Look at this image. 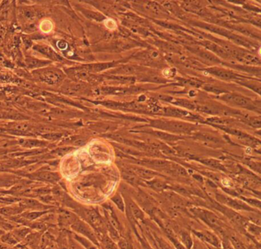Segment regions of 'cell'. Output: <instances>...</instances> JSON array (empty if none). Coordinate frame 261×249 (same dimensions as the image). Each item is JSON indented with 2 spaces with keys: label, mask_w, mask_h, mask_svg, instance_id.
I'll use <instances>...</instances> for the list:
<instances>
[{
  "label": "cell",
  "mask_w": 261,
  "mask_h": 249,
  "mask_svg": "<svg viewBox=\"0 0 261 249\" xmlns=\"http://www.w3.org/2000/svg\"><path fill=\"white\" fill-rule=\"evenodd\" d=\"M224 100L227 101L232 102L237 105L241 106V107H248L250 104V100L243 96L237 95H226L223 97Z\"/></svg>",
  "instance_id": "obj_1"
},
{
  "label": "cell",
  "mask_w": 261,
  "mask_h": 249,
  "mask_svg": "<svg viewBox=\"0 0 261 249\" xmlns=\"http://www.w3.org/2000/svg\"><path fill=\"white\" fill-rule=\"evenodd\" d=\"M202 219H204L205 222H207L210 225L213 226L214 228L221 229V222L213 214L209 213V212H205L204 214H202Z\"/></svg>",
  "instance_id": "obj_2"
},
{
  "label": "cell",
  "mask_w": 261,
  "mask_h": 249,
  "mask_svg": "<svg viewBox=\"0 0 261 249\" xmlns=\"http://www.w3.org/2000/svg\"><path fill=\"white\" fill-rule=\"evenodd\" d=\"M196 234H197L198 236H199L200 238L212 244V245H215V246H217L219 245V241L216 238V236L214 235L213 234H211L209 231H204V232L196 233Z\"/></svg>",
  "instance_id": "obj_3"
},
{
  "label": "cell",
  "mask_w": 261,
  "mask_h": 249,
  "mask_svg": "<svg viewBox=\"0 0 261 249\" xmlns=\"http://www.w3.org/2000/svg\"><path fill=\"white\" fill-rule=\"evenodd\" d=\"M132 171L134 172L135 175H137V176H139L142 177V178H145V179H150L155 175L154 172L151 171V170H146V169L133 168L132 169Z\"/></svg>",
  "instance_id": "obj_4"
},
{
  "label": "cell",
  "mask_w": 261,
  "mask_h": 249,
  "mask_svg": "<svg viewBox=\"0 0 261 249\" xmlns=\"http://www.w3.org/2000/svg\"><path fill=\"white\" fill-rule=\"evenodd\" d=\"M168 127L172 130L180 132H188L191 129V127L189 125L179 122H171L168 123Z\"/></svg>",
  "instance_id": "obj_5"
},
{
  "label": "cell",
  "mask_w": 261,
  "mask_h": 249,
  "mask_svg": "<svg viewBox=\"0 0 261 249\" xmlns=\"http://www.w3.org/2000/svg\"><path fill=\"white\" fill-rule=\"evenodd\" d=\"M210 72L213 74H215V76L223 78V79H231L234 77L232 73L228 72L227 71L221 70V69H212Z\"/></svg>",
  "instance_id": "obj_6"
},
{
  "label": "cell",
  "mask_w": 261,
  "mask_h": 249,
  "mask_svg": "<svg viewBox=\"0 0 261 249\" xmlns=\"http://www.w3.org/2000/svg\"><path fill=\"white\" fill-rule=\"evenodd\" d=\"M129 208H130V211H131L132 214H133L136 219H142V218H143V213L142 212V211H141L140 208L137 207V205H136L135 203H133V202H130V203H129Z\"/></svg>",
  "instance_id": "obj_7"
},
{
  "label": "cell",
  "mask_w": 261,
  "mask_h": 249,
  "mask_svg": "<svg viewBox=\"0 0 261 249\" xmlns=\"http://www.w3.org/2000/svg\"><path fill=\"white\" fill-rule=\"evenodd\" d=\"M166 113L169 115L176 116H188L190 115V114L189 112H187V111L179 109H166Z\"/></svg>",
  "instance_id": "obj_8"
},
{
  "label": "cell",
  "mask_w": 261,
  "mask_h": 249,
  "mask_svg": "<svg viewBox=\"0 0 261 249\" xmlns=\"http://www.w3.org/2000/svg\"><path fill=\"white\" fill-rule=\"evenodd\" d=\"M242 58L244 61H246L248 63H251V64L260 63V60H259L257 57L253 56V55H250V54H244V55H242Z\"/></svg>",
  "instance_id": "obj_9"
},
{
  "label": "cell",
  "mask_w": 261,
  "mask_h": 249,
  "mask_svg": "<svg viewBox=\"0 0 261 249\" xmlns=\"http://www.w3.org/2000/svg\"><path fill=\"white\" fill-rule=\"evenodd\" d=\"M202 162L205 163V164L208 165V166H209L214 167V168L220 169V170H224V168L222 167L221 165L218 162H217L216 160H202Z\"/></svg>",
  "instance_id": "obj_10"
},
{
  "label": "cell",
  "mask_w": 261,
  "mask_h": 249,
  "mask_svg": "<svg viewBox=\"0 0 261 249\" xmlns=\"http://www.w3.org/2000/svg\"><path fill=\"white\" fill-rule=\"evenodd\" d=\"M149 164H152V166L156 167H161V168H166L167 166H169V163L168 162L164 161V160H153V161L149 162Z\"/></svg>",
  "instance_id": "obj_11"
},
{
  "label": "cell",
  "mask_w": 261,
  "mask_h": 249,
  "mask_svg": "<svg viewBox=\"0 0 261 249\" xmlns=\"http://www.w3.org/2000/svg\"><path fill=\"white\" fill-rule=\"evenodd\" d=\"M222 198H223V203H226V204H227L228 205H231V207L238 208V209H240V208H243V206H241V205H240L238 203H237V202L233 201L232 199H230V198H224V197H222Z\"/></svg>",
  "instance_id": "obj_12"
},
{
  "label": "cell",
  "mask_w": 261,
  "mask_h": 249,
  "mask_svg": "<svg viewBox=\"0 0 261 249\" xmlns=\"http://www.w3.org/2000/svg\"><path fill=\"white\" fill-rule=\"evenodd\" d=\"M176 104L180 106H182V107H186V108H189V109L195 108V104H193V103H191L190 101L185 100H178V102H176Z\"/></svg>",
  "instance_id": "obj_13"
},
{
  "label": "cell",
  "mask_w": 261,
  "mask_h": 249,
  "mask_svg": "<svg viewBox=\"0 0 261 249\" xmlns=\"http://www.w3.org/2000/svg\"><path fill=\"white\" fill-rule=\"evenodd\" d=\"M198 110L200 111H202L204 113H207V114H216L217 112V110L214 107H210V106H200L198 107Z\"/></svg>",
  "instance_id": "obj_14"
},
{
  "label": "cell",
  "mask_w": 261,
  "mask_h": 249,
  "mask_svg": "<svg viewBox=\"0 0 261 249\" xmlns=\"http://www.w3.org/2000/svg\"><path fill=\"white\" fill-rule=\"evenodd\" d=\"M120 71L123 74H132V73L136 71V68L132 65H125L123 67H122L120 69Z\"/></svg>",
  "instance_id": "obj_15"
},
{
  "label": "cell",
  "mask_w": 261,
  "mask_h": 249,
  "mask_svg": "<svg viewBox=\"0 0 261 249\" xmlns=\"http://www.w3.org/2000/svg\"><path fill=\"white\" fill-rule=\"evenodd\" d=\"M113 200H114V203H116V205L119 207L120 209H121L122 211H124V209H125V208H125L124 203H123V199H122V198L120 197V196H115V197L113 198Z\"/></svg>",
  "instance_id": "obj_16"
},
{
  "label": "cell",
  "mask_w": 261,
  "mask_h": 249,
  "mask_svg": "<svg viewBox=\"0 0 261 249\" xmlns=\"http://www.w3.org/2000/svg\"><path fill=\"white\" fill-rule=\"evenodd\" d=\"M156 135L157 136V137H160V138L163 139V140H173V139H175V137H174L173 136H171V135H169V134H167L165 133H162V132H156Z\"/></svg>",
  "instance_id": "obj_17"
},
{
  "label": "cell",
  "mask_w": 261,
  "mask_h": 249,
  "mask_svg": "<svg viewBox=\"0 0 261 249\" xmlns=\"http://www.w3.org/2000/svg\"><path fill=\"white\" fill-rule=\"evenodd\" d=\"M249 123L252 127H260V119L258 117L250 118Z\"/></svg>",
  "instance_id": "obj_18"
},
{
  "label": "cell",
  "mask_w": 261,
  "mask_h": 249,
  "mask_svg": "<svg viewBox=\"0 0 261 249\" xmlns=\"http://www.w3.org/2000/svg\"><path fill=\"white\" fill-rule=\"evenodd\" d=\"M119 246L120 249H133V246L128 241L125 240H121L119 242Z\"/></svg>",
  "instance_id": "obj_19"
},
{
  "label": "cell",
  "mask_w": 261,
  "mask_h": 249,
  "mask_svg": "<svg viewBox=\"0 0 261 249\" xmlns=\"http://www.w3.org/2000/svg\"><path fill=\"white\" fill-rule=\"evenodd\" d=\"M201 56H202L204 58L207 59V60L210 61V62H217V58L214 56L213 55H211V54L210 53H206V52H203L202 54H201Z\"/></svg>",
  "instance_id": "obj_20"
},
{
  "label": "cell",
  "mask_w": 261,
  "mask_h": 249,
  "mask_svg": "<svg viewBox=\"0 0 261 249\" xmlns=\"http://www.w3.org/2000/svg\"><path fill=\"white\" fill-rule=\"evenodd\" d=\"M152 187L155 188V189H163L166 187V184L163 183V182H157V181H156V182H152Z\"/></svg>",
  "instance_id": "obj_21"
},
{
  "label": "cell",
  "mask_w": 261,
  "mask_h": 249,
  "mask_svg": "<svg viewBox=\"0 0 261 249\" xmlns=\"http://www.w3.org/2000/svg\"><path fill=\"white\" fill-rule=\"evenodd\" d=\"M174 170H175V171L177 172V173L178 174V175L180 176H187V171L185 170L184 168H182V167L181 166H175V168H174Z\"/></svg>",
  "instance_id": "obj_22"
},
{
  "label": "cell",
  "mask_w": 261,
  "mask_h": 249,
  "mask_svg": "<svg viewBox=\"0 0 261 249\" xmlns=\"http://www.w3.org/2000/svg\"><path fill=\"white\" fill-rule=\"evenodd\" d=\"M205 89L208 90V91H211V92H214V93H217V94H220V93H222V92H223L222 90L218 89V88H215V87L211 86V85H208V86H205Z\"/></svg>",
  "instance_id": "obj_23"
},
{
  "label": "cell",
  "mask_w": 261,
  "mask_h": 249,
  "mask_svg": "<svg viewBox=\"0 0 261 249\" xmlns=\"http://www.w3.org/2000/svg\"><path fill=\"white\" fill-rule=\"evenodd\" d=\"M117 79L120 81H123V82H133L134 79L133 78H130V77H124V76H120L117 77Z\"/></svg>",
  "instance_id": "obj_24"
},
{
  "label": "cell",
  "mask_w": 261,
  "mask_h": 249,
  "mask_svg": "<svg viewBox=\"0 0 261 249\" xmlns=\"http://www.w3.org/2000/svg\"><path fill=\"white\" fill-rule=\"evenodd\" d=\"M209 121L212 122L214 123H217V124H225L227 123L226 121L219 119V118H211V119H209Z\"/></svg>",
  "instance_id": "obj_25"
},
{
  "label": "cell",
  "mask_w": 261,
  "mask_h": 249,
  "mask_svg": "<svg viewBox=\"0 0 261 249\" xmlns=\"http://www.w3.org/2000/svg\"><path fill=\"white\" fill-rule=\"evenodd\" d=\"M234 41H235L236 42H237L238 44L244 45V46H247V45H249L248 43L247 42V41H244V40H243L242 38H235V39H234Z\"/></svg>",
  "instance_id": "obj_26"
}]
</instances>
